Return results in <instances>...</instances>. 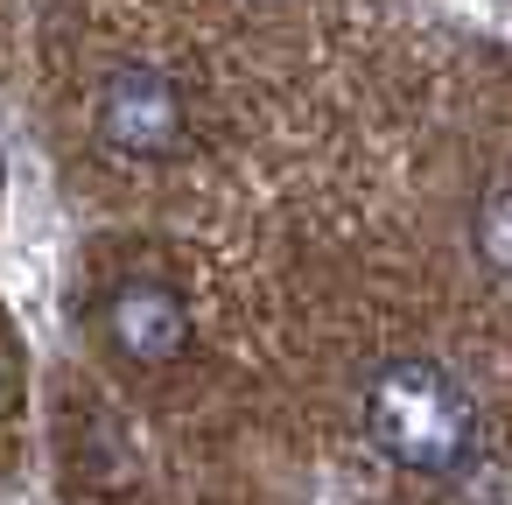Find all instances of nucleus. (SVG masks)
<instances>
[{
	"mask_svg": "<svg viewBox=\"0 0 512 505\" xmlns=\"http://www.w3.org/2000/svg\"><path fill=\"white\" fill-rule=\"evenodd\" d=\"M365 435L379 456H393L414 477H449L477 449V407L470 393L428 365V358H393L365 386Z\"/></svg>",
	"mask_w": 512,
	"mask_h": 505,
	"instance_id": "obj_1",
	"label": "nucleus"
},
{
	"mask_svg": "<svg viewBox=\"0 0 512 505\" xmlns=\"http://www.w3.org/2000/svg\"><path fill=\"white\" fill-rule=\"evenodd\" d=\"M92 120L120 162H155V155H176V141H183V92L155 64H120V71H106Z\"/></svg>",
	"mask_w": 512,
	"mask_h": 505,
	"instance_id": "obj_2",
	"label": "nucleus"
},
{
	"mask_svg": "<svg viewBox=\"0 0 512 505\" xmlns=\"http://www.w3.org/2000/svg\"><path fill=\"white\" fill-rule=\"evenodd\" d=\"M99 330H106V344L127 358V365H176L183 351H190V309H183V295L169 288V281H155V274H127L113 295H106V309H99Z\"/></svg>",
	"mask_w": 512,
	"mask_h": 505,
	"instance_id": "obj_3",
	"label": "nucleus"
},
{
	"mask_svg": "<svg viewBox=\"0 0 512 505\" xmlns=\"http://www.w3.org/2000/svg\"><path fill=\"white\" fill-rule=\"evenodd\" d=\"M470 239H477V260H484L491 274H505V281H512V183H498V190L477 204Z\"/></svg>",
	"mask_w": 512,
	"mask_h": 505,
	"instance_id": "obj_4",
	"label": "nucleus"
}]
</instances>
